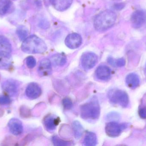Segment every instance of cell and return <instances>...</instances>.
<instances>
[{
    "label": "cell",
    "mask_w": 146,
    "mask_h": 146,
    "mask_svg": "<svg viewBox=\"0 0 146 146\" xmlns=\"http://www.w3.org/2000/svg\"><path fill=\"white\" fill-rule=\"evenodd\" d=\"M21 49L27 54H42L46 51L47 47L42 39L36 35H31L23 41Z\"/></svg>",
    "instance_id": "1"
},
{
    "label": "cell",
    "mask_w": 146,
    "mask_h": 146,
    "mask_svg": "<svg viewBox=\"0 0 146 146\" xmlns=\"http://www.w3.org/2000/svg\"><path fill=\"white\" fill-rule=\"evenodd\" d=\"M117 19V15L112 10H106L99 14L94 19V27L100 31H104L112 27Z\"/></svg>",
    "instance_id": "2"
},
{
    "label": "cell",
    "mask_w": 146,
    "mask_h": 146,
    "mask_svg": "<svg viewBox=\"0 0 146 146\" xmlns=\"http://www.w3.org/2000/svg\"><path fill=\"white\" fill-rule=\"evenodd\" d=\"M80 111L81 116L85 120L98 119L100 115V107L98 99L94 97L89 102L82 105Z\"/></svg>",
    "instance_id": "3"
},
{
    "label": "cell",
    "mask_w": 146,
    "mask_h": 146,
    "mask_svg": "<svg viewBox=\"0 0 146 146\" xmlns=\"http://www.w3.org/2000/svg\"><path fill=\"white\" fill-rule=\"evenodd\" d=\"M108 97L111 103L126 108L129 103V98L127 93L119 89H113L108 93Z\"/></svg>",
    "instance_id": "4"
},
{
    "label": "cell",
    "mask_w": 146,
    "mask_h": 146,
    "mask_svg": "<svg viewBox=\"0 0 146 146\" xmlns=\"http://www.w3.org/2000/svg\"><path fill=\"white\" fill-rule=\"evenodd\" d=\"M2 87L3 91L7 93V96L15 97L19 92V84L16 81L8 79L3 83Z\"/></svg>",
    "instance_id": "5"
},
{
    "label": "cell",
    "mask_w": 146,
    "mask_h": 146,
    "mask_svg": "<svg viewBox=\"0 0 146 146\" xmlns=\"http://www.w3.org/2000/svg\"><path fill=\"white\" fill-rule=\"evenodd\" d=\"M98 62V56L92 52L84 53L81 59V65L86 69H91L96 65Z\"/></svg>",
    "instance_id": "6"
},
{
    "label": "cell",
    "mask_w": 146,
    "mask_h": 146,
    "mask_svg": "<svg viewBox=\"0 0 146 146\" xmlns=\"http://www.w3.org/2000/svg\"><path fill=\"white\" fill-rule=\"evenodd\" d=\"M131 24L135 28L141 27L146 20V13L143 10H137L134 12L131 15Z\"/></svg>",
    "instance_id": "7"
},
{
    "label": "cell",
    "mask_w": 146,
    "mask_h": 146,
    "mask_svg": "<svg viewBox=\"0 0 146 146\" xmlns=\"http://www.w3.org/2000/svg\"><path fill=\"white\" fill-rule=\"evenodd\" d=\"M125 125L120 124L116 122L112 121L106 124L105 131L109 137L115 138L119 136L121 133Z\"/></svg>",
    "instance_id": "8"
},
{
    "label": "cell",
    "mask_w": 146,
    "mask_h": 146,
    "mask_svg": "<svg viewBox=\"0 0 146 146\" xmlns=\"http://www.w3.org/2000/svg\"><path fill=\"white\" fill-rule=\"evenodd\" d=\"M82 37L80 34L75 33L68 35L65 39L66 45L71 49H76L79 48L82 44Z\"/></svg>",
    "instance_id": "9"
},
{
    "label": "cell",
    "mask_w": 146,
    "mask_h": 146,
    "mask_svg": "<svg viewBox=\"0 0 146 146\" xmlns=\"http://www.w3.org/2000/svg\"><path fill=\"white\" fill-rule=\"evenodd\" d=\"M25 93L28 98L36 99L41 95L42 90L38 84L33 82L27 86L26 89Z\"/></svg>",
    "instance_id": "10"
},
{
    "label": "cell",
    "mask_w": 146,
    "mask_h": 146,
    "mask_svg": "<svg viewBox=\"0 0 146 146\" xmlns=\"http://www.w3.org/2000/svg\"><path fill=\"white\" fill-rule=\"evenodd\" d=\"M10 133L15 136L20 135L23 132V126L21 121L17 118H13L8 123Z\"/></svg>",
    "instance_id": "11"
},
{
    "label": "cell",
    "mask_w": 146,
    "mask_h": 146,
    "mask_svg": "<svg viewBox=\"0 0 146 146\" xmlns=\"http://www.w3.org/2000/svg\"><path fill=\"white\" fill-rule=\"evenodd\" d=\"M60 118L52 115H48L44 120V124L45 128L49 132L55 130L60 123Z\"/></svg>",
    "instance_id": "12"
},
{
    "label": "cell",
    "mask_w": 146,
    "mask_h": 146,
    "mask_svg": "<svg viewBox=\"0 0 146 146\" xmlns=\"http://www.w3.org/2000/svg\"><path fill=\"white\" fill-rule=\"evenodd\" d=\"M52 71V67L50 61L47 58L42 59L38 66V73L42 76L49 75Z\"/></svg>",
    "instance_id": "13"
},
{
    "label": "cell",
    "mask_w": 146,
    "mask_h": 146,
    "mask_svg": "<svg viewBox=\"0 0 146 146\" xmlns=\"http://www.w3.org/2000/svg\"><path fill=\"white\" fill-rule=\"evenodd\" d=\"M73 0H50L52 6L56 10L64 11L70 7Z\"/></svg>",
    "instance_id": "14"
},
{
    "label": "cell",
    "mask_w": 146,
    "mask_h": 146,
    "mask_svg": "<svg viewBox=\"0 0 146 146\" xmlns=\"http://www.w3.org/2000/svg\"><path fill=\"white\" fill-rule=\"evenodd\" d=\"M126 83L127 86L131 89H135L139 85L140 79L136 74L131 73L127 75L126 78Z\"/></svg>",
    "instance_id": "15"
},
{
    "label": "cell",
    "mask_w": 146,
    "mask_h": 146,
    "mask_svg": "<svg viewBox=\"0 0 146 146\" xmlns=\"http://www.w3.org/2000/svg\"><path fill=\"white\" fill-rule=\"evenodd\" d=\"M97 78L101 80L108 79L111 75V69L109 67L105 65L99 66L96 71Z\"/></svg>",
    "instance_id": "16"
},
{
    "label": "cell",
    "mask_w": 146,
    "mask_h": 146,
    "mask_svg": "<svg viewBox=\"0 0 146 146\" xmlns=\"http://www.w3.org/2000/svg\"><path fill=\"white\" fill-rule=\"evenodd\" d=\"M12 61L10 53L0 51V69H7L9 67Z\"/></svg>",
    "instance_id": "17"
},
{
    "label": "cell",
    "mask_w": 146,
    "mask_h": 146,
    "mask_svg": "<svg viewBox=\"0 0 146 146\" xmlns=\"http://www.w3.org/2000/svg\"><path fill=\"white\" fill-rule=\"evenodd\" d=\"M0 51L11 54L12 45L9 39L3 35H0Z\"/></svg>",
    "instance_id": "18"
},
{
    "label": "cell",
    "mask_w": 146,
    "mask_h": 146,
    "mask_svg": "<svg viewBox=\"0 0 146 146\" xmlns=\"http://www.w3.org/2000/svg\"><path fill=\"white\" fill-rule=\"evenodd\" d=\"M84 145L94 146L97 144V137L96 135L92 132H88L84 138Z\"/></svg>",
    "instance_id": "19"
},
{
    "label": "cell",
    "mask_w": 146,
    "mask_h": 146,
    "mask_svg": "<svg viewBox=\"0 0 146 146\" xmlns=\"http://www.w3.org/2000/svg\"><path fill=\"white\" fill-rule=\"evenodd\" d=\"M73 130L74 135L77 139H80L83 135L84 129L82 125L78 121H74L72 124Z\"/></svg>",
    "instance_id": "20"
},
{
    "label": "cell",
    "mask_w": 146,
    "mask_h": 146,
    "mask_svg": "<svg viewBox=\"0 0 146 146\" xmlns=\"http://www.w3.org/2000/svg\"><path fill=\"white\" fill-rule=\"evenodd\" d=\"M53 62L56 66H64L67 62L66 57L63 54H57L52 56Z\"/></svg>",
    "instance_id": "21"
},
{
    "label": "cell",
    "mask_w": 146,
    "mask_h": 146,
    "mask_svg": "<svg viewBox=\"0 0 146 146\" xmlns=\"http://www.w3.org/2000/svg\"><path fill=\"white\" fill-rule=\"evenodd\" d=\"M10 0H0V15H4L9 11L12 5Z\"/></svg>",
    "instance_id": "22"
},
{
    "label": "cell",
    "mask_w": 146,
    "mask_h": 146,
    "mask_svg": "<svg viewBox=\"0 0 146 146\" xmlns=\"http://www.w3.org/2000/svg\"><path fill=\"white\" fill-rule=\"evenodd\" d=\"M16 33L21 41H24L28 36L27 29L23 26H20L16 30Z\"/></svg>",
    "instance_id": "23"
},
{
    "label": "cell",
    "mask_w": 146,
    "mask_h": 146,
    "mask_svg": "<svg viewBox=\"0 0 146 146\" xmlns=\"http://www.w3.org/2000/svg\"><path fill=\"white\" fill-rule=\"evenodd\" d=\"M52 142L54 145L56 146H66L71 145V142L62 139L56 135L53 136Z\"/></svg>",
    "instance_id": "24"
},
{
    "label": "cell",
    "mask_w": 146,
    "mask_h": 146,
    "mask_svg": "<svg viewBox=\"0 0 146 146\" xmlns=\"http://www.w3.org/2000/svg\"><path fill=\"white\" fill-rule=\"evenodd\" d=\"M109 63L112 66H116L117 67H123L125 65V60L123 58H119L116 60H114L111 57H109L108 59Z\"/></svg>",
    "instance_id": "25"
},
{
    "label": "cell",
    "mask_w": 146,
    "mask_h": 146,
    "mask_svg": "<svg viewBox=\"0 0 146 146\" xmlns=\"http://www.w3.org/2000/svg\"><path fill=\"white\" fill-rule=\"evenodd\" d=\"M26 63L29 68L32 69L36 66V59L33 56H29L26 58Z\"/></svg>",
    "instance_id": "26"
},
{
    "label": "cell",
    "mask_w": 146,
    "mask_h": 146,
    "mask_svg": "<svg viewBox=\"0 0 146 146\" xmlns=\"http://www.w3.org/2000/svg\"><path fill=\"white\" fill-rule=\"evenodd\" d=\"M62 105L65 109H71L73 106L72 101L69 98H65L62 100Z\"/></svg>",
    "instance_id": "27"
},
{
    "label": "cell",
    "mask_w": 146,
    "mask_h": 146,
    "mask_svg": "<svg viewBox=\"0 0 146 146\" xmlns=\"http://www.w3.org/2000/svg\"><path fill=\"white\" fill-rule=\"evenodd\" d=\"M11 103V100L8 96L2 95L0 96V105H8Z\"/></svg>",
    "instance_id": "28"
},
{
    "label": "cell",
    "mask_w": 146,
    "mask_h": 146,
    "mask_svg": "<svg viewBox=\"0 0 146 146\" xmlns=\"http://www.w3.org/2000/svg\"><path fill=\"white\" fill-rule=\"evenodd\" d=\"M139 115L141 118L143 119H146V106L142 107L139 109Z\"/></svg>",
    "instance_id": "29"
},
{
    "label": "cell",
    "mask_w": 146,
    "mask_h": 146,
    "mask_svg": "<svg viewBox=\"0 0 146 146\" xmlns=\"http://www.w3.org/2000/svg\"><path fill=\"white\" fill-rule=\"evenodd\" d=\"M40 27H42V28H44L46 29L48 28L49 27V24L48 21H41L39 24Z\"/></svg>",
    "instance_id": "30"
},
{
    "label": "cell",
    "mask_w": 146,
    "mask_h": 146,
    "mask_svg": "<svg viewBox=\"0 0 146 146\" xmlns=\"http://www.w3.org/2000/svg\"><path fill=\"white\" fill-rule=\"evenodd\" d=\"M124 7V4L123 3H117V4H115V6H114L115 8L117 9H121Z\"/></svg>",
    "instance_id": "31"
},
{
    "label": "cell",
    "mask_w": 146,
    "mask_h": 146,
    "mask_svg": "<svg viewBox=\"0 0 146 146\" xmlns=\"http://www.w3.org/2000/svg\"><path fill=\"white\" fill-rule=\"evenodd\" d=\"M145 71L146 72V67H145Z\"/></svg>",
    "instance_id": "32"
}]
</instances>
